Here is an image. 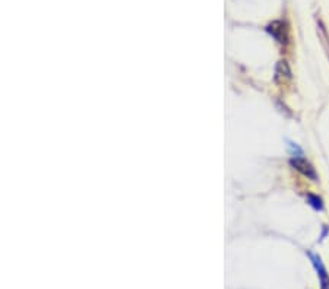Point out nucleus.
I'll list each match as a JSON object with an SVG mask.
<instances>
[{
	"label": "nucleus",
	"instance_id": "f257e3e1",
	"mask_svg": "<svg viewBox=\"0 0 329 289\" xmlns=\"http://www.w3.org/2000/svg\"><path fill=\"white\" fill-rule=\"evenodd\" d=\"M307 254H309V257H310V260H312V263H313V266L318 272V276L321 279V289H329V275L325 266H324V263H322V260H321V257L318 254H313V253H307Z\"/></svg>",
	"mask_w": 329,
	"mask_h": 289
},
{
	"label": "nucleus",
	"instance_id": "f03ea898",
	"mask_svg": "<svg viewBox=\"0 0 329 289\" xmlns=\"http://www.w3.org/2000/svg\"><path fill=\"white\" fill-rule=\"evenodd\" d=\"M290 164L297 170V171H300L304 177H307V178H310V180H316L318 178V175H316V173H315V170H313V167L306 161V159H303V158H298V156H294L291 161H290Z\"/></svg>",
	"mask_w": 329,
	"mask_h": 289
},
{
	"label": "nucleus",
	"instance_id": "7ed1b4c3",
	"mask_svg": "<svg viewBox=\"0 0 329 289\" xmlns=\"http://www.w3.org/2000/svg\"><path fill=\"white\" fill-rule=\"evenodd\" d=\"M268 32L280 43H285L287 41V28L285 24L281 21H274L272 24L268 25Z\"/></svg>",
	"mask_w": 329,
	"mask_h": 289
},
{
	"label": "nucleus",
	"instance_id": "20e7f679",
	"mask_svg": "<svg viewBox=\"0 0 329 289\" xmlns=\"http://www.w3.org/2000/svg\"><path fill=\"white\" fill-rule=\"evenodd\" d=\"M290 69H288V64L285 61H280L278 66H277V81H284V79H288L290 78Z\"/></svg>",
	"mask_w": 329,
	"mask_h": 289
},
{
	"label": "nucleus",
	"instance_id": "39448f33",
	"mask_svg": "<svg viewBox=\"0 0 329 289\" xmlns=\"http://www.w3.org/2000/svg\"><path fill=\"white\" fill-rule=\"evenodd\" d=\"M307 202L310 203V206H313L316 210H322L324 209V203H322V199L315 196V194H307Z\"/></svg>",
	"mask_w": 329,
	"mask_h": 289
}]
</instances>
